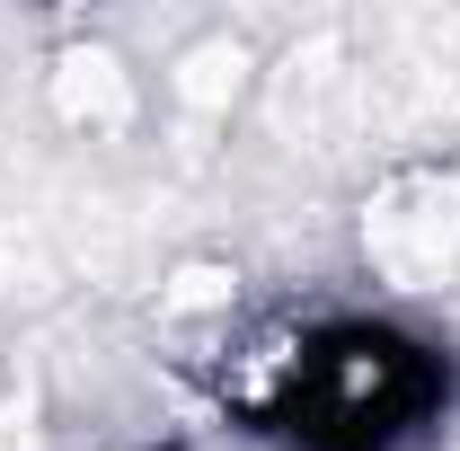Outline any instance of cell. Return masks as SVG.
Listing matches in <instances>:
<instances>
[{
    "instance_id": "cell-3",
    "label": "cell",
    "mask_w": 460,
    "mask_h": 451,
    "mask_svg": "<svg viewBox=\"0 0 460 451\" xmlns=\"http://www.w3.org/2000/svg\"><path fill=\"white\" fill-rule=\"evenodd\" d=\"M266 71H275V54L248 27H195L160 62L151 115H169V133H186V142H213V133H230L239 115L266 98Z\"/></svg>"
},
{
    "instance_id": "cell-4",
    "label": "cell",
    "mask_w": 460,
    "mask_h": 451,
    "mask_svg": "<svg viewBox=\"0 0 460 451\" xmlns=\"http://www.w3.org/2000/svg\"><path fill=\"white\" fill-rule=\"evenodd\" d=\"M36 98L71 142H124V133L151 124V80L107 36H62L45 54V71H36Z\"/></svg>"
},
{
    "instance_id": "cell-6",
    "label": "cell",
    "mask_w": 460,
    "mask_h": 451,
    "mask_svg": "<svg viewBox=\"0 0 460 451\" xmlns=\"http://www.w3.org/2000/svg\"><path fill=\"white\" fill-rule=\"evenodd\" d=\"M107 451H133V443H107Z\"/></svg>"
},
{
    "instance_id": "cell-2",
    "label": "cell",
    "mask_w": 460,
    "mask_h": 451,
    "mask_svg": "<svg viewBox=\"0 0 460 451\" xmlns=\"http://www.w3.org/2000/svg\"><path fill=\"white\" fill-rule=\"evenodd\" d=\"M354 257L399 301L460 292V160H390L354 204Z\"/></svg>"
},
{
    "instance_id": "cell-5",
    "label": "cell",
    "mask_w": 460,
    "mask_h": 451,
    "mask_svg": "<svg viewBox=\"0 0 460 451\" xmlns=\"http://www.w3.org/2000/svg\"><path fill=\"white\" fill-rule=\"evenodd\" d=\"M239 301H248L239 257L195 248V257H177L169 275H160V328H230V319H239Z\"/></svg>"
},
{
    "instance_id": "cell-1",
    "label": "cell",
    "mask_w": 460,
    "mask_h": 451,
    "mask_svg": "<svg viewBox=\"0 0 460 451\" xmlns=\"http://www.w3.org/2000/svg\"><path fill=\"white\" fill-rule=\"evenodd\" d=\"M434 407H443L434 345H416L390 319H345V328H310L301 390H292L284 425L310 451H390Z\"/></svg>"
}]
</instances>
